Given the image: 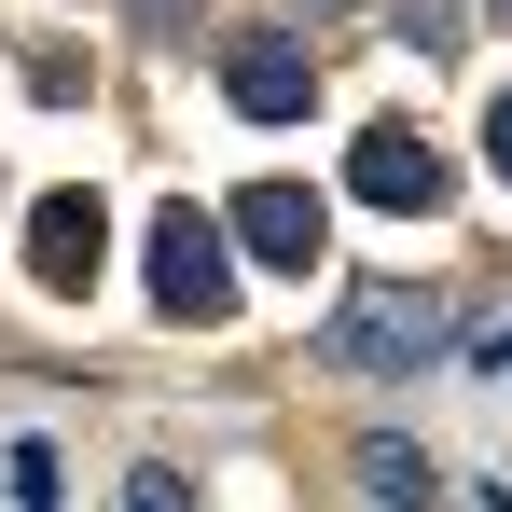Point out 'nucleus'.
<instances>
[{
	"mask_svg": "<svg viewBox=\"0 0 512 512\" xmlns=\"http://www.w3.org/2000/svg\"><path fill=\"white\" fill-rule=\"evenodd\" d=\"M499 28H512V0H499Z\"/></svg>",
	"mask_w": 512,
	"mask_h": 512,
	"instance_id": "obj_10",
	"label": "nucleus"
},
{
	"mask_svg": "<svg viewBox=\"0 0 512 512\" xmlns=\"http://www.w3.org/2000/svg\"><path fill=\"white\" fill-rule=\"evenodd\" d=\"M222 222H236V263H277V277H319V263H333V208H319L305 180H250Z\"/></svg>",
	"mask_w": 512,
	"mask_h": 512,
	"instance_id": "obj_3",
	"label": "nucleus"
},
{
	"mask_svg": "<svg viewBox=\"0 0 512 512\" xmlns=\"http://www.w3.org/2000/svg\"><path fill=\"white\" fill-rule=\"evenodd\" d=\"M360 485H374V499H429V485H443V457L402 443V429H374V443H360Z\"/></svg>",
	"mask_w": 512,
	"mask_h": 512,
	"instance_id": "obj_7",
	"label": "nucleus"
},
{
	"mask_svg": "<svg viewBox=\"0 0 512 512\" xmlns=\"http://www.w3.org/2000/svg\"><path fill=\"white\" fill-rule=\"evenodd\" d=\"M485 167L512 180V97H485Z\"/></svg>",
	"mask_w": 512,
	"mask_h": 512,
	"instance_id": "obj_9",
	"label": "nucleus"
},
{
	"mask_svg": "<svg viewBox=\"0 0 512 512\" xmlns=\"http://www.w3.org/2000/svg\"><path fill=\"white\" fill-rule=\"evenodd\" d=\"M443 346H457V291H429V277H374V291L333 305L319 360H333V374H416V360H443Z\"/></svg>",
	"mask_w": 512,
	"mask_h": 512,
	"instance_id": "obj_1",
	"label": "nucleus"
},
{
	"mask_svg": "<svg viewBox=\"0 0 512 512\" xmlns=\"http://www.w3.org/2000/svg\"><path fill=\"white\" fill-rule=\"evenodd\" d=\"M153 305H167V319H194V333L236 305V222H208L194 194L153 222Z\"/></svg>",
	"mask_w": 512,
	"mask_h": 512,
	"instance_id": "obj_2",
	"label": "nucleus"
},
{
	"mask_svg": "<svg viewBox=\"0 0 512 512\" xmlns=\"http://www.w3.org/2000/svg\"><path fill=\"white\" fill-rule=\"evenodd\" d=\"M14 499H28V512L70 499V457H56V443H14Z\"/></svg>",
	"mask_w": 512,
	"mask_h": 512,
	"instance_id": "obj_8",
	"label": "nucleus"
},
{
	"mask_svg": "<svg viewBox=\"0 0 512 512\" xmlns=\"http://www.w3.org/2000/svg\"><path fill=\"white\" fill-rule=\"evenodd\" d=\"M346 194L416 222V208H443V153H429L416 125H360V153H346Z\"/></svg>",
	"mask_w": 512,
	"mask_h": 512,
	"instance_id": "obj_4",
	"label": "nucleus"
},
{
	"mask_svg": "<svg viewBox=\"0 0 512 512\" xmlns=\"http://www.w3.org/2000/svg\"><path fill=\"white\" fill-rule=\"evenodd\" d=\"M222 97H236L250 125H305V97H319V56H305V42H236V56H222Z\"/></svg>",
	"mask_w": 512,
	"mask_h": 512,
	"instance_id": "obj_6",
	"label": "nucleus"
},
{
	"mask_svg": "<svg viewBox=\"0 0 512 512\" xmlns=\"http://www.w3.org/2000/svg\"><path fill=\"white\" fill-rule=\"evenodd\" d=\"M97 263H111L97 194H42V208H28V277H42V291H97Z\"/></svg>",
	"mask_w": 512,
	"mask_h": 512,
	"instance_id": "obj_5",
	"label": "nucleus"
}]
</instances>
